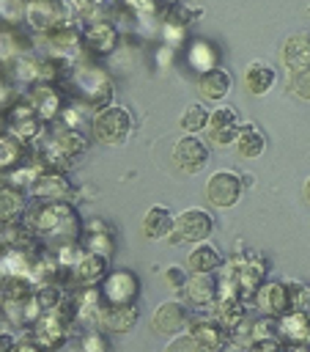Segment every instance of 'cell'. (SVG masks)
<instances>
[{
	"label": "cell",
	"mask_w": 310,
	"mask_h": 352,
	"mask_svg": "<svg viewBox=\"0 0 310 352\" xmlns=\"http://www.w3.org/2000/svg\"><path fill=\"white\" fill-rule=\"evenodd\" d=\"M25 220L38 236H47L52 245L74 242L82 236L80 217L69 201H36L33 206H27Z\"/></svg>",
	"instance_id": "6da1fadb"
},
{
	"label": "cell",
	"mask_w": 310,
	"mask_h": 352,
	"mask_svg": "<svg viewBox=\"0 0 310 352\" xmlns=\"http://www.w3.org/2000/svg\"><path fill=\"white\" fill-rule=\"evenodd\" d=\"M69 85H71V94L77 96V102L91 107V113L112 104V80L99 66L80 60L77 66L69 69Z\"/></svg>",
	"instance_id": "7a4b0ae2"
},
{
	"label": "cell",
	"mask_w": 310,
	"mask_h": 352,
	"mask_svg": "<svg viewBox=\"0 0 310 352\" xmlns=\"http://www.w3.org/2000/svg\"><path fill=\"white\" fill-rule=\"evenodd\" d=\"M88 148V138L82 129H74V126H60L52 138L44 140L41 146V162L44 168H69L82 151Z\"/></svg>",
	"instance_id": "3957f363"
},
{
	"label": "cell",
	"mask_w": 310,
	"mask_h": 352,
	"mask_svg": "<svg viewBox=\"0 0 310 352\" xmlns=\"http://www.w3.org/2000/svg\"><path fill=\"white\" fill-rule=\"evenodd\" d=\"M132 126H134V118H132V113L123 104H107V107L96 110L93 121H91L93 138L99 143H104V146L126 143V138L132 135Z\"/></svg>",
	"instance_id": "277c9868"
},
{
	"label": "cell",
	"mask_w": 310,
	"mask_h": 352,
	"mask_svg": "<svg viewBox=\"0 0 310 352\" xmlns=\"http://www.w3.org/2000/svg\"><path fill=\"white\" fill-rule=\"evenodd\" d=\"M41 41H44V55L52 58L55 63H60L63 69H71V66L80 63L85 41H82V30L74 28V22L60 25V28L44 33Z\"/></svg>",
	"instance_id": "5b68a950"
},
{
	"label": "cell",
	"mask_w": 310,
	"mask_h": 352,
	"mask_svg": "<svg viewBox=\"0 0 310 352\" xmlns=\"http://www.w3.org/2000/svg\"><path fill=\"white\" fill-rule=\"evenodd\" d=\"M71 19H74V14H71L69 0H27L25 25L36 36H44L60 25H69Z\"/></svg>",
	"instance_id": "8992f818"
},
{
	"label": "cell",
	"mask_w": 310,
	"mask_h": 352,
	"mask_svg": "<svg viewBox=\"0 0 310 352\" xmlns=\"http://www.w3.org/2000/svg\"><path fill=\"white\" fill-rule=\"evenodd\" d=\"M214 231V217L211 212L200 209V206H189L184 212L176 214V226H173V234L167 236L170 245H178V242H203L208 239Z\"/></svg>",
	"instance_id": "52a82bcc"
},
{
	"label": "cell",
	"mask_w": 310,
	"mask_h": 352,
	"mask_svg": "<svg viewBox=\"0 0 310 352\" xmlns=\"http://www.w3.org/2000/svg\"><path fill=\"white\" fill-rule=\"evenodd\" d=\"M44 118L33 110V104L25 99V102H14L5 107V129L11 135H16L22 143H36L44 138Z\"/></svg>",
	"instance_id": "ba28073f"
},
{
	"label": "cell",
	"mask_w": 310,
	"mask_h": 352,
	"mask_svg": "<svg viewBox=\"0 0 310 352\" xmlns=\"http://www.w3.org/2000/svg\"><path fill=\"white\" fill-rule=\"evenodd\" d=\"M241 190H244L241 176L236 170H230V168H219L206 182V201L211 206H217V209H230V206L239 204Z\"/></svg>",
	"instance_id": "9c48e42d"
},
{
	"label": "cell",
	"mask_w": 310,
	"mask_h": 352,
	"mask_svg": "<svg viewBox=\"0 0 310 352\" xmlns=\"http://www.w3.org/2000/svg\"><path fill=\"white\" fill-rule=\"evenodd\" d=\"M192 324V311L189 305H184L181 300H165L154 308V316H151V327L154 333L159 336H176V333H184L189 330Z\"/></svg>",
	"instance_id": "30bf717a"
},
{
	"label": "cell",
	"mask_w": 310,
	"mask_h": 352,
	"mask_svg": "<svg viewBox=\"0 0 310 352\" xmlns=\"http://www.w3.org/2000/svg\"><path fill=\"white\" fill-rule=\"evenodd\" d=\"M206 162H208V146L198 135L184 132L176 140V146H173V165L181 173H189L192 176V173H200L206 168Z\"/></svg>",
	"instance_id": "8fae6325"
},
{
	"label": "cell",
	"mask_w": 310,
	"mask_h": 352,
	"mask_svg": "<svg viewBox=\"0 0 310 352\" xmlns=\"http://www.w3.org/2000/svg\"><path fill=\"white\" fill-rule=\"evenodd\" d=\"M71 192V182L60 168H41L33 184L27 187L30 201H66Z\"/></svg>",
	"instance_id": "7c38bea8"
},
{
	"label": "cell",
	"mask_w": 310,
	"mask_h": 352,
	"mask_svg": "<svg viewBox=\"0 0 310 352\" xmlns=\"http://www.w3.org/2000/svg\"><path fill=\"white\" fill-rule=\"evenodd\" d=\"M241 129V118L230 104H219L211 110L208 124H206V135L214 146H230L236 143V135Z\"/></svg>",
	"instance_id": "4fadbf2b"
},
{
	"label": "cell",
	"mask_w": 310,
	"mask_h": 352,
	"mask_svg": "<svg viewBox=\"0 0 310 352\" xmlns=\"http://www.w3.org/2000/svg\"><path fill=\"white\" fill-rule=\"evenodd\" d=\"M255 302L261 305L263 314L269 316H283L294 308V292L283 280H263L261 289L255 292Z\"/></svg>",
	"instance_id": "5bb4252c"
},
{
	"label": "cell",
	"mask_w": 310,
	"mask_h": 352,
	"mask_svg": "<svg viewBox=\"0 0 310 352\" xmlns=\"http://www.w3.org/2000/svg\"><path fill=\"white\" fill-rule=\"evenodd\" d=\"M140 319V308L134 302H102L99 327L104 333H129Z\"/></svg>",
	"instance_id": "9a60e30c"
},
{
	"label": "cell",
	"mask_w": 310,
	"mask_h": 352,
	"mask_svg": "<svg viewBox=\"0 0 310 352\" xmlns=\"http://www.w3.org/2000/svg\"><path fill=\"white\" fill-rule=\"evenodd\" d=\"M25 94H27V102L33 104V110H36L44 121L60 118V113H63V94L55 88L52 80H41V82L30 85Z\"/></svg>",
	"instance_id": "2e32d148"
},
{
	"label": "cell",
	"mask_w": 310,
	"mask_h": 352,
	"mask_svg": "<svg viewBox=\"0 0 310 352\" xmlns=\"http://www.w3.org/2000/svg\"><path fill=\"white\" fill-rule=\"evenodd\" d=\"M140 294V280L132 270H115L107 272L102 280V297L104 302H134Z\"/></svg>",
	"instance_id": "e0dca14e"
},
{
	"label": "cell",
	"mask_w": 310,
	"mask_h": 352,
	"mask_svg": "<svg viewBox=\"0 0 310 352\" xmlns=\"http://www.w3.org/2000/svg\"><path fill=\"white\" fill-rule=\"evenodd\" d=\"M82 41H85V50L93 52V55H110L118 41H121V33L112 22L107 19H91L85 28H82Z\"/></svg>",
	"instance_id": "ac0fdd59"
},
{
	"label": "cell",
	"mask_w": 310,
	"mask_h": 352,
	"mask_svg": "<svg viewBox=\"0 0 310 352\" xmlns=\"http://www.w3.org/2000/svg\"><path fill=\"white\" fill-rule=\"evenodd\" d=\"M71 272V280L77 286H96L107 278L110 272V256H102V253H93V250H85L80 256V261L69 270Z\"/></svg>",
	"instance_id": "d6986e66"
},
{
	"label": "cell",
	"mask_w": 310,
	"mask_h": 352,
	"mask_svg": "<svg viewBox=\"0 0 310 352\" xmlns=\"http://www.w3.org/2000/svg\"><path fill=\"white\" fill-rule=\"evenodd\" d=\"M184 294H187L189 305L208 308L219 300V280L214 278V272H192L184 283Z\"/></svg>",
	"instance_id": "ffe728a7"
},
{
	"label": "cell",
	"mask_w": 310,
	"mask_h": 352,
	"mask_svg": "<svg viewBox=\"0 0 310 352\" xmlns=\"http://www.w3.org/2000/svg\"><path fill=\"white\" fill-rule=\"evenodd\" d=\"M36 333V338L41 341L44 349H58L69 341V333H71V324H66L55 311H47L36 319V324L30 327Z\"/></svg>",
	"instance_id": "44dd1931"
},
{
	"label": "cell",
	"mask_w": 310,
	"mask_h": 352,
	"mask_svg": "<svg viewBox=\"0 0 310 352\" xmlns=\"http://www.w3.org/2000/svg\"><path fill=\"white\" fill-rule=\"evenodd\" d=\"M230 88H233V77L222 66H214V69H206L198 74V94L206 102H222L230 94Z\"/></svg>",
	"instance_id": "7402d4cb"
},
{
	"label": "cell",
	"mask_w": 310,
	"mask_h": 352,
	"mask_svg": "<svg viewBox=\"0 0 310 352\" xmlns=\"http://www.w3.org/2000/svg\"><path fill=\"white\" fill-rule=\"evenodd\" d=\"M277 319H280V336H283V341L288 346L302 349V346L310 344V316L305 311L291 308L288 314H283Z\"/></svg>",
	"instance_id": "603a6c76"
},
{
	"label": "cell",
	"mask_w": 310,
	"mask_h": 352,
	"mask_svg": "<svg viewBox=\"0 0 310 352\" xmlns=\"http://www.w3.org/2000/svg\"><path fill=\"white\" fill-rule=\"evenodd\" d=\"M173 226H176V214H173L167 206L154 204V206L145 212V217H143V223H140V231H143L145 239H167V236L173 234Z\"/></svg>",
	"instance_id": "cb8c5ba5"
},
{
	"label": "cell",
	"mask_w": 310,
	"mask_h": 352,
	"mask_svg": "<svg viewBox=\"0 0 310 352\" xmlns=\"http://www.w3.org/2000/svg\"><path fill=\"white\" fill-rule=\"evenodd\" d=\"M189 333L195 336L200 349H222L230 344V330L222 327L217 319H200L189 324Z\"/></svg>",
	"instance_id": "d4e9b609"
},
{
	"label": "cell",
	"mask_w": 310,
	"mask_h": 352,
	"mask_svg": "<svg viewBox=\"0 0 310 352\" xmlns=\"http://www.w3.org/2000/svg\"><path fill=\"white\" fill-rule=\"evenodd\" d=\"M280 60L288 72L305 69L310 66V33H294L285 38L283 50H280Z\"/></svg>",
	"instance_id": "484cf974"
},
{
	"label": "cell",
	"mask_w": 310,
	"mask_h": 352,
	"mask_svg": "<svg viewBox=\"0 0 310 352\" xmlns=\"http://www.w3.org/2000/svg\"><path fill=\"white\" fill-rule=\"evenodd\" d=\"M274 82H277V72H274L269 63H263V60H252V63L244 69V85H247V91H250L252 96L269 94V91L274 88Z\"/></svg>",
	"instance_id": "4316f807"
},
{
	"label": "cell",
	"mask_w": 310,
	"mask_h": 352,
	"mask_svg": "<svg viewBox=\"0 0 310 352\" xmlns=\"http://www.w3.org/2000/svg\"><path fill=\"white\" fill-rule=\"evenodd\" d=\"M222 267V256L211 242H195V248L187 256V270L189 272H217Z\"/></svg>",
	"instance_id": "83f0119b"
},
{
	"label": "cell",
	"mask_w": 310,
	"mask_h": 352,
	"mask_svg": "<svg viewBox=\"0 0 310 352\" xmlns=\"http://www.w3.org/2000/svg\"><path fill=\"white\" fill-rule=\"evenodd\" d=\"M25 212H27L25 190L11 187V184H3L0 187V226L3 223H11L16 217H25Z\"/></svg>",
	"instance_id": "f1b7e54d"
},
{
	"label": "cell",
	"mask_w": 310,
	"mask_h": 352,
	"mask_svg": "<svg viewBox=\"0 0 310 352\" xmlns=\"http://www.w3.org/2000/svg\"><path fill=\"white\" fill-rule=\"evenodd\" d=\"M233 146H236V151H239L241 157L255 160V157L263 154V148H266V138H263V132H261L255 124H241V129H239Z\"/></svg>",
	"instance_id": "f546056e"
},
{
	"label": "cell",
	"mask_w": 310,
	"mask_h": 352,
	"mask_svg": "<svg viewBox=\"0 0 310 352\" xmlns=\"http://www.w3.org/2000/svg\"><path fill=\"white\" fill-rule=\"evenodd\" d=\"M217 60H219V52H217V47H214L211 41L195 38V41L189 44V50H187V63H189L198 74L206 72V69H214Z\"/></svg>",
	"instance_id": "4dcf8cb0"
},
{
	"label": "cell",
	"mask_w": 310,
	"mask_h": 352,
	"mask_svg": "<svg viewBox=\"0 0 310 352\" xmlns=\"http://www.w3.org/2000/svg\"><path fill=\"white\" fill-rule=\"evenodd\" d=\"M244 300L241 297H219L214 302V314H217V322L222 327H228L230 333L236 327H241V319H244Z\"/></svg>",
	"instance_id": "1f68e13d"
},
{
	"label": "cell",
	"mask_w": 310,
	"mask_h": 352,
	"mask_svg": "<svg viewBox=\"0 0 310 352\" xmlns=\"http://www.w3.org/2000/svg\"><path fill=\"white\" fill-rule=\"evenodd\" d=\"M27 50H30L27 36L19 33L14 25H8V28L0 30V63H8V60L19 58V55L27 52Z\"/></svg>",
	"instance_id": "d6a6232c"
},
{
	"label": "cell",
	"mask_w": 310,
	"mask_h": 352,
	"mask_svg": "<svg viewBox=\"0 0 310 352\" xmlns=\"http://www.w3.org/2000/svg\"><path fill=\"white\" fill-rule=\"evenodd\" d=\"M27 160V143H22L16 135H0V168L11 170Z\"/></svg>",
	"instance_id": "836d02e7"
},
{
	"label": "cell",
	"mask_w": 310,
	"mask_h": 352,
	"mask_svg": "<svg viewBox=\"0 0 310 352\" xmlns=\"http://www.w3.org/2000/svg\"><path fill=\"white\" fill-rule=\"evenodd\" d=\"M208 116H211V110H206L200 102H192L184 113H181V118H178V126L184 129V132H192V135H198V132H203L206 129V124H208Z\"/></svg>",
	"instance_id": "e575fe53"
},
{
	"label": "cell",
	"mask_w": 310,
	"mask_h": 352,
	"mask_svg": "<svg viewBox=\"0 0 310 352\" xmlns=\"http://www.w3.org/2000/svg\"><path fill=\"white\" fill-rule=\"evenodd\" d=\"M66 294H69L66 286H60L58 280H44V283H38V289H36V300H38V305H41L44 314H47V311H55V308L63 302Z\"/></svg>",
	"instance_id": "d590c367"
},
{
	"label": "cell",
	"mask_w": 310,
	"mask_h": 352,
	"mask_svg": "<svg viewBox=\"0 0 310 352\" xmlns=\"http://www.w3.org/2000/svg\"><path fill=\"white\" fill-rule=\"evenodd\" d=\"M198 14H200V11L187 8V6H184V0H178V3H167L165 22H162V25H173V28H184V30H187V25H189Z\"/></svg>",
	"instance_id": "8d00e7d4"
},
{
	"label": "cell",
	"mask_w": 310,
	"mask_h": 352,
	"mask_svg": "<svg viewBox=\"0 0 310 352\" xmlns=\"http://www.w3.org/2000/svg\"><path fill=\"white\" fill-rule=\"evenodd\" d=\"M27 0H0V19L5 25H19L25 19Z\"/></svg>",
	"instance_id": "74e56055"
},
{
	"label": "cell",
	"mask_w": 310,
	"mask_h": 352,
	"mask_svg": "<svg viewBox=\"0 0 310 352\" xmlns=\"http://www.w3.org/2000/svg\"><path fill=\"white\" fill-rule=\"evenodd\" d=\"M80 346L85 352H104V349H110V341H107L102 327H88L82 333V338H80Z\"/></svg>",
	"instance_id": "f35d334b"
},
{
	"label": "cell",
	"mask_w": 310,
	"mask_h": 352,
	"mask_svg": "<svg viewBox=\"0 0 310 352\" xmlns=\"http://www.w3.org/2000/svg\"><path fill=\"white\" fill-rule=\"evenodd\" d=\"M291 91H294L299 99L310 102V66L291 72Z\"/></svg>",
	"instance_id": "ab89813d"
},
{
	"label": "cell",
	"mask_w": 310,
	"mask_h": 352,
	"mask_svg": "<svg viewBox=\"0 0 310 352\" xmlns=\"http://www.w3.org/2000/svg\"><path fill=\"white\" fill-rule=\"evenodd\" d=\"M69 3H71V14L74 16H88L96 8H102L107 0H69Z\"/></svg>",
	"instance_id": "60d3db41"
},
{
	"label": "cell",
	"mask_w": 310,
	"mask_h": 352,
	"mask_svg": "<svg viewBox=\"0 0 310 352\" xmlns=\"http://www.w3.org/2000/svg\"><path fill=\"white\" fill-rule=\"evenodd\" d=\"M162 275H165V283H167L170 289H184V283H187V278H189L181 267H167Z\"/></svg>",
	"instance_id": "b9f144b4"
},
{
	"label": "cell",
	"mask_w": 310,
	"mask_h": 352,
	"mask_svg": "<svg viewBox=\"0 0 310 352\" xmlns=\"http://www.w3.org/2000/svg\"><path fill=\"white\" fill-rule=\"evenodd\" d=\"M291 292H294V308L310 316V286H291Z\"/></svg>",
	"instance_id": "7bdbcfd3"
},
{
	"label": "cell",
	"mask_w": 310,
	"mask_h": 352,
	"mask_svg": "<svg viewBox=\"0 0 310 352\" xmlns=\"http://www.w3.org/2000/svg\"><path fill=\"white\" fill-rule=\"evenodd\" d=\"M3 349H11V352L16 349V336H14L8 327L0 330V352H3Z\"/></svg>",
	"instance_id": "ee69618b"
},
{
	"label": "cell",
	"mask_w": 310,
	"mask_h": 352,
	"mask_svg": "<svg viewBox=\"0 0 310 352\" xmlns=\"http://www.w3.org/2000/svg\"><path fill=\"white\" fill-rule=\"evenodd\" d=\"M14 88H16V85H11V80L0 77V107H8V99H11Z\"/></svg>",
	"instance_id": "f6af8a7d"
},
{
	"label": "cell",
	"mask_w": 310,
	"mask_h": 352,
	"mask_svg": "<svg viewBox=\"0 0 310 352\" xmlns=\"http://www.w3.org/2000/svg\"><path fill=\"white\" fill-rule=\"evenodd\" d=\"M8 324H11V322H8V316H5V308L0 305V330H3V327H8Z\"/></svg>",
	"instance_id": "bcb514c9"
},
{
	"label": "cell",
	"mask_w": 310,
	"mask_h": 352,
	"mask_svg": "<svg viewBox=\"0 0 310 352\" xmlns=\"http://www.w3.org/2000/svg\"><path fill=\"white\" fill-rule=\"evenodd\" d=\"M302 195H305V201H307V206H310V176H307V182H305V187H302Z\"/></svg>",
	"instance_id": "7dc6e473"
},
{
	"label": "cell",
	"mask_w": 310,
	"mask_h": 352,
	"mask_svg": "<svg viewBox=\"0 0 310 352\" xmlns=\"http://www.w3.org/2000/svg\"><path fill=\"white\" fill-rule=\"evenodd\" d=\"M5 129V107H0V132Z\"/></svg>",
	"instance_id": "c3c4849f"
},
{
	"label": "cell",
	"mask_w": 310,
	"mask_h": 352,
	"mask_svg": "<svg viewBox=\"0 0 310 352\" xmlns=\"http://www.w3.org/2000/svg\"><path fill=\"white\" fill-rule=\"evenodd\" d=\"M167 3H178V0H167Z\"/></svg>",
	"instance_id": "681fc988"
}]
</instances>
